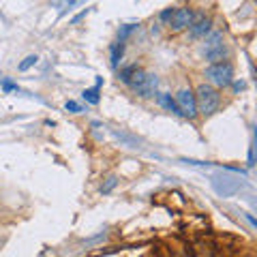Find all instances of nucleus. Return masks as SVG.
<instances>
[{"instance_id":"f257e3e1","label":"nucleus","mask_w":257,"mask_h":257,"mask_svg":"<svg viewBox=\"0 0 257 257\" xmlns=\"http://www.w3.org/2000/svg\"><path fill=\"white\" fill-rule=\"evenodd\" d=\"M193 94H195L197 114H202V116H212L221 105V94L210 84H199Z\"/></svg>"},{"instance_id":"f03ea898","label":"nucleus","mask_w":257,"mask_h":257,"mask_svg":"<svg viewBox=\"0 0 257 257\" xmlns=\"http://www.w3.org/2000/svg\"><path fill=\"white\" fill-rule=\"evenodd\" d=\"M133 88L135 92H138L142 99H150V96L157 94V88H159V77L155 73H148V71H142L138 69L135 71V75L131 79V84H128Z\"/></svg>"},{"instance_id":"7ed1b4c3","label":"nucleus","mask_w":257,"mask_h":257,"mask_svg":"<svg viewBox=\"0 0 257 257\" xmlns=\"http://www.w3.org/2000/svg\"><path fill=\"white\" fill-rule=\"evenodd\" d=\"M206 77L210 79L212 88H227L231 82H234V67H231L227 60L210 64V67L206 69Z\"/></svg>"},{"instance_id":"20e7f679","label":"nucleus","mask_w":257,"mask_h":257,"mask_svg":"<svg viewBox=\"0 0 257 257\" xmlns=\"http://www.w3.org/2000/svg\"><path fill=\"white\" fill-rule=\"evenodd\" d=\"M204 54L212 64L225 62V58H227V50H225V45H223V35L221 32H210V35L206 37Z\"/></svg>"},{"instance_id":"39448f33","label":"nucleus","mask_w":257,"mask_h":257,"mask_svg":"<svg viewBox=\"0 0 257 257\" xmlns=\"http://www.w3.org/2000/svg\"><path fill=\"white\" fill-rule=\"evenodd\" d=\"M176 105H178V111L180 116L193 120L197 116V105H195V94H193L191 88H180L178 92H176Z\"/></svg>"},{"instance_id":"423d86ee","label":"nucleus","mask_w":257,"mask_h":257,"mask_svg":"<svg viewBox=\"0 0 257 257\" xmlns=\"http://www.w3.org/2000/svg\"><path fill=\"white\" fill-rule=\"evenodd\" d=\"M193 20H195V15H193V11L189 9V7H180V9L174 11V18H172L170 24H172V28L176 32H180L184 28H189L193 24Z\"/></svg>"},{"instance_id":"0eeeda50","label":"nucleus","mask_w":257,"mask_h":257,"mask_svg":"<svg viewBox=\"0 0 257 257\" xmlns=\"http://www.w3.org/2000/svg\"><path fill=\"white\" fill-rule=\"evenodd\" d=\"M210 28H212L210 20L204 18V15H199V18L193 20V24L189 26V35L193 39H206L208 35H210Z\"/></svg>"},{"instance_id":"6e6552de","label":"nucleus","mask_w":257,"mask_h":257,"mask_svg":"<svg viewBox=\"0 0 257 257\" xmlns=\"http://www.w3.org/2000/svg\"><path fill=\"white\" fill-rule=\"evenodd\" d=\"M214 189L221 193V195H231L236 189H240V182L238 180H234V182H229L227 178H214Z\"/></svg>"},{"instance_id":"1a4fd4ad","label":"nucleus","mask_w":257,"mask_h":257,"mask_svg":"<svg viewBox=\"0 0 257 257\" xmlns=\"http://www.w3.org/2000/svg\"><path fill=\"white\" fill-rule=\"evenodd\" d=\"M157 103L163 109H167V111H172V114H180L178 111V105H176V101H174V96L172 94H167V92H161V94H157Z\"/></svg>"},{"instance_id":"9d476101","label":"nucleus","mask_w":257,"mask_h":257,"mask_svg":"<svg viewBox=\"0 0 257 257\" xmlns=\"http://www.w3.org/2000/svg\"><path fill=\"white\" fill-rule=\"evenodd\" d=\"M101 82H103V79L99 77V79H96V86L94 88H86V90L82 92L86 103H90V105H96V103H99V86H101Z\"/></svg>"},{"instance_id":"9b49d317","label":"nucleus","mask_w":257,"mask_h":257,"mask_svg":"<svg viewBox=\"0 0 257 257\" xmlns=\"http://www.w3.org/2000/svg\"><path fill=\"white\" fill-rule=\"evenodd\" d=\"M135 71H138V64H128V67H124V69H120V82L122 84H131V79H133V75H135Z\"/></svg>"},{"instance_id":"f8f14e48","label":"nucleus","mask_w":257,"mask_h":257,"mask_svg":"<svg viewBox=\"0 0 257 257\" xmlns=\"http://www.w3.org/2000/svg\"><path fill=\"white\" fill-rule=\"evenodd\" d=\"M122 52H124V45L122 43H116L114 47H111V67H118V62H120V58H122Z\"/></svg>"},{"instance_id":"ddd939ff","label":"nucleus","mask_w":257,"mask_h":257,"mask_svg":"<svg viewBox=\"0 0 257 257\" xmlns=\"http://www.w3.org/2000/svg\"><path fill=\"white\" fill-rule=\"evenodd\" d=\"M116 184H118V176H109V178L105 180V184L101 187V193L103 195H107V193H111L116 189Z\"/></svg>"},{"instance_id":"4468645a","label":"nucleus","mask_w":257,"mask_h":257,"mask_svg":"<svg viewBox=\"0 0 257 257\" xmlns=\"http://www.w3.org/2000/svg\"><path fill=\"white\" fill-rule=\"evenodd\" d=\"M37 60H39L37 56H28V58H24V62H20V67H18V69H20V71H28L30 67H35Z\"/></svg>"},{"instance_id":"2eb2a0df","label":"nucleus","mask_w":257,"mask_h":257,"mask_svg":"<svg viewBox=\"0 0 257 257\" xmlns=\"http://www.w3.org/2000/svg\"><path fill=\"white\" fill-rule=\"evenodd\" d=\"M133 30H135V26H133V24H128V26H124V28H122V32H120V43H122L124 39H126L128 35H131Z\"/></svg>"},{"instance_id":"dca6fc26","label":"nucleus","mask_w":257,"mask_h":257,"mask_svg":"<svg viewBox=\"0 0 257 257\" xmlns=\"http://www.w3.org/2000/svg\"><path fill=\"white\" fill-rule=\"evenodd\" d=\"M172 18H174V9H165L161 13V22H172Z\"/></svg>"},{"instance_id":"f3484780","label":"nucleus","mask_w":257,"mask_h":257,"mask_svg":"<svg viewBox=\"0 0 257 257\" xmlns=\"http://www.w3.org/2000/svg\"><path fill=\"white\" fill-rule=\"evenodd\" d=\"M64 107H67L69 111H73V114H77V111H82V107H79L75 101H67V105H64Z\"/></svg>"},{"instance_id":"a211bd4d","label":"nucleus","mask_w":257,"mask_h":257,"mask_svg":"<svg viewBox=\"0 0 257 257\" xmlns=\"http://www.w3.org/2000/svg\"><path fill=\"white\" fill-rule=\"evenodd\" d=\"M3 90L5 92H11V90H18V86H15L13 82H9V79H5V82H3Z\"/></svg>"},{"instance_id":"6ab92c4d","label":"nucleus","mask_w":257,"mask_h":257,"mask_svg":"<svg viewBox=\"0 0 257 257\" xmlns=\"http://www.w3.org/2000/svg\"><path fill=\"white\" fill-rule=\"evenodd\" d=\"M234 88H236V90H242L244 84H242V82H236V84H234Z\"/></svg>"}]
</instances>
